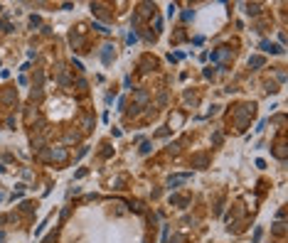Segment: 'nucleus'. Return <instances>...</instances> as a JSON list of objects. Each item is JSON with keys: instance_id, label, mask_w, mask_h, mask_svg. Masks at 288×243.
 <instances>
[{"instance_id": "obj_1", "label": "nucleus", "mask_w": 288, "mask_h": 243, "mask_svg": "<svg viewBox=\"0 0 288 243\" xmlns=\"http://www.w3.org/2000/svg\"><path fill=\"white\" fill-rule=\"evenodd\" d=\"M261 49L263 52H271V54H281L283 49L278 47V44H273V42H261Z\"/></svg>"}, {"instance_id": "obj_2", "label": "nucleus", "mask_w": 288, "mask_h": 243, "mask_svg": "<svg viewBox=\"0 0 288 243\" xmlns=\"http://www.w3.org/2000/svg\"><path fill=\"white\" fill-rule=\"evenodd\" d=\"M111 52H113V47H111V44H106V47H103V54H101L103 64H111Z\"/></svg>"}, {"instance_id": "obj_3", "label": "nucleus", "mask_w": 288, "mask_h": 243, "mask_svg": "<svg viewBox=\"0 0 288 243\" xmlns=\"http://www.w3.org/2000/svg\"><path fill=\"white\" fill-rule=\"evenodd\" d=\"M185 179H190V174H175V177H170V187H175V184H180Z\"/></svg>"}, {"instance_id": "obj_4", "label": "nucleus", "mask_w": 288, "mask_h": 243, "mask_svg": "<svg viewBox=\"0 0 288 243\" xmlns=\"http://www.w3.org/2000/svg\"><path fill=\"white\" fill-rule=\"evenodd\" d=\"M249 67H256V69L263 67V57H251V59H249Z\"/></svg>"}, {"instance_id": "obj_5", "label": "nucleus", "mask_w": 288, "mask_h": 243, "mask_svg": "<svg viewBox=\"0 0 288 243\" xmlns=\"http://www.w3.org/2000/svg\"><path fill=\"white\" fill-rule=\"evenodd\" d=\"M246 12H249V15H256V12H258V5H249V10H246Z\"/></svg>"}, {"instance_id": "obj_6", "label": "nucleus", "mask_w": 288, "mask_h": 243, "mask_svg": "<svg viewBox=\"0 0 288 243\" xmlns=\"http://www.w3.org/2000/svg\"><path fill=\"white\" fill-rule=\"evenodd\" d=\"M2 238H5V233H2V231H0V243H2Z\"/></svg>"}]
</instances>
